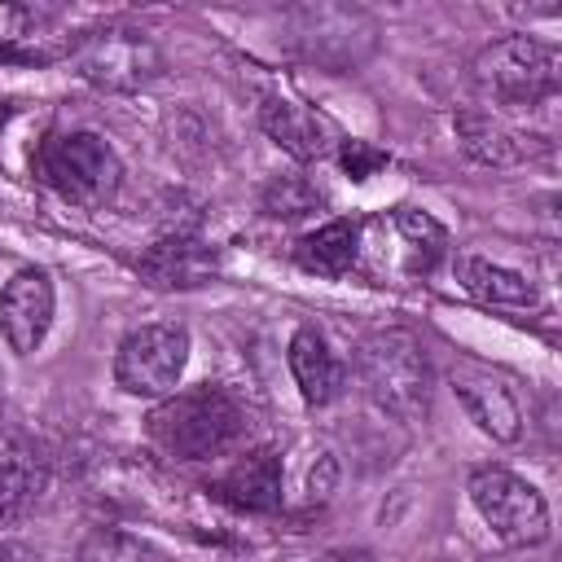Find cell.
I'll return each mask as SVG.
<instances>
[{
    "label": "cell",
    "mask_w": 562,
    "mask_h": 562,
    "mask_svg": "<svg viewBox=\"0 0 562 562\" xmlns=\"http://www.w3.org/2000/svg\"><path fill=\"white\" fill-rule=\"evenodd\" d=\"M35 176L75 206H105L123 184V162L97 132H57L35 149Z\"/></svg>",
    "instance_id": "cell-3"
},
{
    "label": "cell",
    "mask_w": 562,
    "mask_h": 562,
    "mask_svg": "<svg viewBox=\"0 0 562 562\" xmlns=\"http://www.w3.org/2000/svg\"><path fill=\"white\" fill-rule=\"evenodd\" d=\"M457 132H461L465 154L479 158V162H492V167H505V162H514V158L527 154L522 140H518L509 127H501L492 114H479V110L457 114Z\"/></svg>",
    "instance_id": "cell-18"
},
{
    "label": "cell",
    "mask_w": 562,
    "mask_h": 562,
    "mask_svg": "<svg viewBox=\"0 0 562 562\" xmlns=\"http://www.w3.org/2000/svg\"><path fill=\"white\" fill-rule=\"evenodd\" d=\"M356 255H360V224L356 220H329V224H321L316 233H307L294 246V259L307 272H321V277L351 272L356 268Z\"/></svg>",
    "instance_id": "cell-16"
},
{
    "label": "cell",
    "mask_w": 562,
    "mask_h": 562,
    "mask_svg": "<svg viewBox=\"0 0 562 562\" xmlns=\"http://www.w3.org/2000/svg\"><path fill=\"white\" fill-rule=\"evenodd\" d=\"M259 123H263V132L277 140V145H285L294 158H321L325 154V119L321 114H312V110H303V105H294V101H281V97H268L263 105H259Z\"/></svg>",
    "instance_id": "cell-15"
},
{
    "label": "cell",
    "mask_w": 562,
    "mask_h": 562,
    "mask_svg": "<svg viewBox=\"0 0 562 562\" xmlns=\"http://www.w3.org/2000/svg\"><path fill=\"white\" fill-rule=\"evenodd\" d=\"M342 167L351 171V180H364L373 167H382V154L364 149L360 140H347V145H342Z\"/></svg>",
    "instance_id": "cell-22"
},
{
    "label": "cell",
    "mask_w": 562,
    "mask_h": 562,
    "mask_svg": "<svg viewBox=\"0 0 562 562\" xmlns=\"http://www.w3.org/2000/svg\"><path fill=\"white\" fill-rule=\"evenodd\" d=\"M312 202H321L303 180H272L263 193V211L268 215H303L312 211Z\"/></svg>",
    "instance_id": "cell-20"
},
{
    "label": "cell",
    "mask_w": 562,
    "mask_h": 562,
    "mask_svg": "<svg viewBox=\"0 0 562 562\" xmlns=\"http://www.w3.org/2000/svg\"><path fill=\"white\" fill-rule=\"evenodd\" d=\"M312 562H378V558L369 549H329V553H321Z\"/></svg>",
    "instance_id": "cell-23"
},
{
    "label": "cell",
    "mask_w": 562,
    "mask_h": 562,
    "mask_svg": "<svg viewBox=\"0 0 562 562\" xmlns=\"http://www.w3.org/2000/svg\"><path fill=\"white\" fill-rule=\"evenodd\" d=\"M53 325V277L44 268H22L0 290V334L9 351L31 356Z\"/></svg>",
    "instance_id": "cell-10"
},
{
    "label": "cell",
    "mask_w": 562,
    "mask_h": 562,
    "mask_svg": "<svg viewBox=\"0 0 562 562\" xmlns=\"http://www.w3.org/2000/svg\"><path fill=\"white\" fill-rule=\"evenodd\" d=\"M457 277L483 303H505V307H531L536 303V285L527 277L501 268V263H487V259L465 255V259H457Z\"/></svg>",
    "instance_id": "cell-17"
},
{
    "label": "cell",
    "mask_w": 562,
    "mask_h": 562,
    "mask_svg": "<svg viewBox=\"0 0 562 562\" xmlns=\"http://www.w3.org/2000/svg\"><path fill=\"white\" fill-rule=\"evenodd\" d=\"M290 373H294V382H299V395H303L312 408L329 404V400L342 391V378H347L342 364L334 360L329 342H325L312 325L294 329V338H290Z\"/></svg>",
    "instance_id": "cell-13"
},
{
    "label": "cell",
    "mask_w": 562,
    "mask_h": 562,
    "mask_svg": "<svg viewBox=\"0 0 562 562\" xmlns=\"http://www.w3.org/2000/svg\"><path fill=\"white\" fill-rule=\"evenodd\" d=\"M79 562H171V558H167L158 544L140 540V536L97 527V531L83 536V544H79Z\"/></svg>",
    "instance_id": "cell-19"
},
{
    "label": "cell",
    "mask_w": 562,
    "mask_h": 562,
    "mask_svg": "<svg viewBox=\"0 0 562 562\" xmlns=\"http://www.w3.org/2000/svg\"><path fill=\"white\" fill-rule=\"evenodd\" d=\"M40 483H44V470L31 439L18 430H0V522L22 518L40 496Z\"/></svg>",
    "instance_id": "cell-14"
},
{
    "label": "cell",
    "mask_w": 562,
    "mask_h": 562,
    "mask_svg": "<svg viewBox=\"0 0 562 562\" xmlns=\"http://www.w3.org/2000/svg\"><path fill=\"white\" fill-rule=\"evenodd\" d=\"M189 360L184 325H140L114 351V382L140 400H167Z\"/></svg>",
    "instance_id": "cell-8"
},
{
    "label": "cell",
    "mask_w": 562,
    "mask_h": 562,
    "mask_svg": "<svg viewBox=\"0 0 562 562\" xmlns=\"http://www.w3.org/2000/svg\"><path fill=\"white\" fill-rule=\"evenodd\" d=\"M75 66L88 83L110 88V92H132L145 88L149 79L162 75V53L154 48V40L136 26H101L88 31L75 44Z\"/></svg>",
    "instance_id": "cell-9"
},
{
    "label": "cell",
    "mask_w": 562,
    "mask_h": 562,
    "mask_svg": "<svg viewBox=\"0 0 562 562\" xmlns=\"http://www.w3.org/2000/svg\"><path fill=\"white\" fill-rule=\"evenodd\" d=\"M448 250V233L435 215L417 206H395L369 224H360V255L373 277H426Z\"/></svg>",
    "instance_id": "cell-5"
},
{
    "label": "cell",
    "mask_w": 562,
    "mask_h": 562,
    "mask_svg": "<svg viewBox=\"0 0 562 562\" xmlns=\"http://www.w3.org/2000/svg\"><path fill=\"white\" fill-rule=\"evenodd\" d=\"M470 501H474L479 518L492 527V536L509 549H527L549 536L544 496L505 465H479L470 474Z\"/></svg>",
    "instance_id": "cell-7"
},
{
    "label": "cell",
    "mask_w": 562,
    "mask_h": 562,
    "mask_svg": "<svg viewBox=\"0 0 562 562\" xmlns=\"http://www.w3.org/2000/svg\"><path fill=\"white\" fill-rule=\"evenodd\" d=\"M474 83L505 105H540L558 88V53L531 35H505L474 53Z\"/></svg>",
    "instance_id": "cell-6"
},
{
    "label": "cell",
    "mask_w": 562,
    "mask_h": 562,
    "mask_svg": "<svg viewBox=\"0 0 562 562\" xmlns=\"http://www.w3.org/2000/svg\"><path fill=\"white\" fill-rule=\"evenodd\" d=\"M31 26H35V13H31L26 4L0 0V53L18 48L22 40H31Z\"/></svg>",
    "instance_id": "cell-21"
},
{
    "label": "cell",
    "mask_w": 562,
    "mask_h": 562,
    "mask_svg": "<svg viewBox=\"0 0 562 562\" xmlns=\"http://www.w3.org/2000/svg\"><path fill=\"white\" fill-rule=\"evenodd\" d=\"M211 492L237 509H250V514H272L281 509V452L277 448H255L246 452L237 465H228Z\"/></svg>",
    "instance_id": "cell-12"
},
{
    "label": "cell",
    "mask_w": 562,
    "mask_h": 562,
    "mask_svg": "<svg viewBox=\"0 0 562 562\" xmlns=\"http://www.w3.org/2000/svg\"><path fill=\"white\" fill-rule=\"evenodd\" d=\"M452 391H457L461 408L470 413V422H479L483 435H492L501 443H514L522 435V408L501 378L461 364V369H452Z\"/></svg>",
    "instance_id": "cell-11"
},
{
    "label": "cell",
    "mask_w": 562,
    "mask_h": 562,
    "mask_svg": "<svg viewBox=\"0 0 562 562\" xmlns=\"http://www.w3.org/2000/svg\"><path fill=\"white\" fill-rule=\"evenodd\" d=\"M246 417L241 404L224 391V386H189V391H171L149 417H145V435L162 457L176 461H206L220 457L224 448L237 443Z\"/></svg>",
    "instance_id": "cell-1"
},
{
    "label": "cell",
    "mask_w": 562,
    "mask_h": 562,
    "mask_svg": "<svg viewBox=\"0 0 562 562\" xmlns=\"http://www.w3.org/2000/svg\"><path fill=\"white\" fill-rule=\"evenodd\" d=\"M356 382L360 391L395 422H417L430 413L435 373L426 347L408 329H378L356 347Z\"/></svg>",
    "instance_id": "cell-2"
},
{
    "label": "cell",
    "mask_w": 562,
    "mask_h": 562,
    "mask_svg": "<svg viewBox=\"0 0 562 562\" xmlns=\"http://www.w3.org/2000/svg\"><path fill=\"white\" fill-rule=\"evenodd\" d=\"M378 35V18L360 4H299L285 13L290 48L325 70H356L373 57Z\"/></svg>",
    "instance_id": "cell-4"
}]
</instances>
